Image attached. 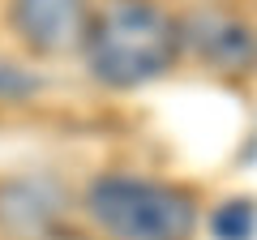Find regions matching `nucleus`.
<instances>
[{"label":"nucleus","instance_id":"nucleus-1","mask_svg":"<svg viewBox=\"0 0 257 240\" xmlns=\"http://www.w3.org/2000/svg\"><path fill=\"white\" fill-rule=\"evenodd\" d=\"M86 69L99 86L138 90L172 73L184 56L180 18L155 0H107L86 30Z\"/></svg>","mask_w":257,"mask_h":240},{"label":"nucleus","instance_id":"nucleus-2","mask_svg":"<svg viewBox=\"0 0 257 240\" xmlns=\"http://www.w3.org/2000/svg\"><path fill=\"white\" fill-rule=\"evenodd\" d=\"M86 214L107 240H193L197 231L193 197L142 176H99L86 189Z\"/></svg>","mask_w":257,"mask_h":240},{"label":"nucleus","instance_id":"nucleus-3","mask_svg":"<svg viewBox=\"0 0 257 240\" xmlns=\"http://www.w3.org/2000/svg\"><path fill=\"white\" fill-rule=\"evenodd\" d=\"M90 18V0H9L13 35L35 56H64L82 47Z\"/></svg>","mask_w":257,"mask_h":240},{"label":"nucleus","instance_id":"nucleus-4","mask_svg":"<svg viewBox=\"0 0 257 240\" xmlns=\"http://www.w3.org/2000/svg\"><path fill=\"white\" fill-rule=\"evenodd\" d=\"M64 197L56 176H13L0 180V231L9 240H47L64 219Z\"/></svg>","mask_w":257,"mask_h":240},{"label":"nucleus","instance_id":"nucleus-5","mask_svg":"<svg viewBox=\"0 0 257 240\" xmlns=\"http://www.w3.org/2000/svg\"><path fill=\"white\" fill-rule=\"evenodd\" d=\"M184 52L214 69H248L257 60V30L219 9H197L180 22Z\"/></svg>","mask_w":257,"mask_h":240},{"label":"nucleus","instance_id":"nucleus-6","mask_svg":"<svg viewBox=\"0 0 257 240\" xmlns=\"http://www.w3.org/2000/svg\"><path fill=\"white\" fill-rule=\"evenodd\" d=\"M210 231H214V240H253L257 236V206L248 197L223 202L210 214Z\"/></svg>","mask_w":257,"mask_h":240}]
</instances>
